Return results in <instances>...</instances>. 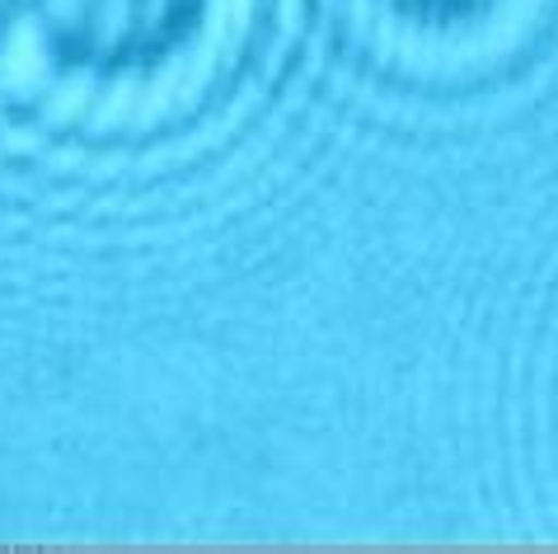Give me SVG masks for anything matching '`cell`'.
Wrapping results in <instances>:
<instances>
[{"instance_id": "1", "label": "cell", "mask_w": 558, "mask_h": 554, "mask_svg": "<svg viewBox=\"0 0 558 554\" xmlns=\"http://www.w3.org/2000/svg\"><path fill=\"white\" fill-rule=\"evenodd\" d=\"M395 10L413 14V20H460V14H470L474 5H484V0H390Z\"/></svg>"}, {"instance_id": "2", "label": "cell", "mask_w": 558, "mask_h": 554, "mask_svg": "<svg viewBox=\"0 0 558 554\" xmlns=\"http://www.w3.org/2000/svg\"><path fill=\"white\" fill-rule=\"evenodd\" d=\"M10 10H14V0H0V28H5V20H10Z\"/></svg>"}]
</instances>
